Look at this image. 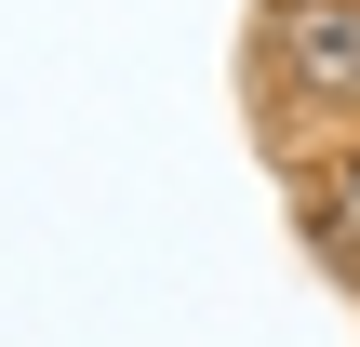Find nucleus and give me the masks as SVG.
<instances>
[{
	"mask_svg": "<svg viewBox=\"0 0 360 347\" xmlns=\"http://www.w3.org/2000/svg\"><path fill=\"white\" fill-rule=\"evenodd\" d=\"M267 94L281 107H321V120H360V0H267Z\"/></svg>",
	"mask_w": 360,
	"mask_h": 347,
	"instance_id": "obj_1",
	"label": "nucleus"
},
{
	"mask_svg": "<svg viewBox=\"0 0 360 347\" xmlns=\"http://www.w3.org/2000/svg\"><path fill=\"white\" fill-rule=\"evenodd\" d=\"M307 241H321L334 267H360V147L321 160V187H307Z\"/></svg>",
	"mask_w": 360,
	"mask_h": 347,
	"instance_id": "obj_2",
	"label": "nucleus"
}]
</instances>
